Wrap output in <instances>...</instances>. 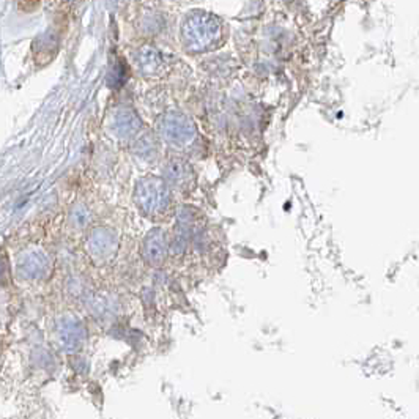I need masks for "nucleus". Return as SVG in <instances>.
Segmentation results:
<instances>
[{
	"mask_svg": "<svg viewBox=\"0 0 419 419\" xmlns=\"http://www.w3.org/2000/svg\"><path fill=\"white\" fill-rule=\"evenodd\" d=\"M48 271V259L38 251H27L19 257L18 273L27 281H36Z\"/></svg>",
	"mask_w": 419,
	"mask_h": 419,
	"instance_id": "1",
	"label": "nucleus"
},
{
	"mask_svg": "<svg viewBox=\"0 0 419 419\" xmlns=\"http://www.w3.org/2000/svg\"><path fill=\"white\" fill-rule=\"evenodd\" d=\"M57 336H58V341H60L63 349L73 350L79 345L80 337H83V331L79 329L78 323L71 322V320H63L60 325H58Z\"/></svg>",
	"mask_w": 419,
	"mask_h": 419,
	"instance_id": "2",
	"label": "nucleus"
},
{
	"mask_svg": "<svg viewBox=\"0 0 419 419\" xmlns=\"http://www.w3.org/2000/svg\"><path fill=\"white\" fill-rule=\"evenodd\" d=\"M40 5V0H19V9L26 13L33 11Z\"/></svg>",
	"mask_w": 419,
	"mask_h": 419,
	"instance_id": "3",
	"label": "nucleus"
},
{
	"mask_svg": "<svg viewBox=\"0 0 419 419\" xmlns=\"http://www.w3.org/2000/svg\"><path fill=\"white\" fill-rule=\"evenodd\" d=\"M4 273V267H2V262H0V276H2Z\"/></svg>",
	"mask_w": 419,
	"mask_h": 419,
	"instance_id": "4",
	"label": "nucleus"
}]
</instances>
